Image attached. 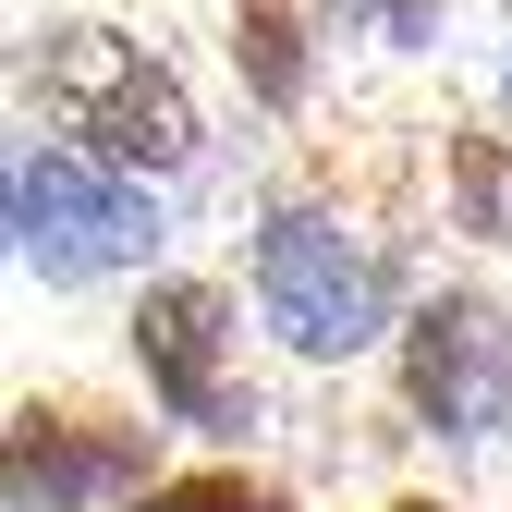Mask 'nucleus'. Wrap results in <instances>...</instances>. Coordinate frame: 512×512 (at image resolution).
Wrapping results in <instances>:
<instances>
[{
    "label": "nucleus",
    "instance_id": "obj_1",
    "mask_svg": "<svg viewBox=\"0 0 512 512\" xmlns=\"http://www.w3.org/2000/svg\"><path fill=\"white\" fill-rule=\"evenodd\" d=\"M25 86L37 110L74 135L86 159L110 171H183L208 135H196V98L171 86V61L147 37H122V25H49L37 61H25Z\"/></svg>",
    "mask_w": 512,
    "mask_h": 512
},
{
    "label": "nucleus",
    "instance_id": "obj_2",
    "mask_svg": "<svg viewBox=\"0 0 512 512\" xmlns=\"http://www.w3.org/2000/svg\"><path fill=\"white\" fill-rule=\"evenodd\" d=\"M256 317L293 354L342 366V354H366L391 330V256L354 220H330V208H269L256 220Z\"/></svg>",
    "mask_w": 512,
    "mask_h": 512
},
{
    "label": "nucleus",
    "instance_id": "obj_3",
    "mask_svg": "<svg viewBox=\"0 0 512 512\" xmlns=\"http://www.w3.org/2000/svg\"><path fill=\"white\" fill-rule=\"evenodd\" d=\"M13 256H25V281L86 293V281L159 256V208L135 171H110L86 147H25L13 159Z\"/></svg>",
    "mask_w": 512,
    "mask_h": 512
},
{
    "label": "nucleus",
    "instance_id": "obj_4",
    "mask_svg": "<svg viewBox=\"0 0 512 512\" xmlns=\"http://www.w3.org/2000/svg\"><path fill=\"white\" fill-rule=\"evenodd\" d=\"M135 378H147V403L171 427H196V439H256V391L232 378V293L220 281H147L135 293Z\"/></svg>",
    "mask_w": 512,
    "mask_h": 512
},
{
    "label": "nucleus",
    "instance_id": "obj_5",
    "mask_svg": "<svg viewBox=\"0 0 512 512\" xmlns=\"http://www.w3.org/2000/svg\"><path fill=\"white\" fill-rule=\"evenodd\" d=\"M403 403L427 439H500L512 427V305L500 293H427L403 317Z\"/></svg>",
    "mask_w": 512,
    "mask_h": 512
},
{
    "label": "nucleus",
    "instance_id": "obj_6",
    "mask_svg": "<svg viewBox=\"0 0 512 512\" xmlns=\"http://www.w3.org/2000/svg\"><path fill=\"white\" fill-rule=\"evenodd\" d=\"M13 512H98V500H147V427L86 415V403H13V452H0Z\"/></svg>",
    "mask_w": 512,
    "mask_h": 512
},
{
    "label": "nucleus",
    "instance_id": "obj_7",
    "mask_svg": "<svg viewBox=\"0 0 512 512\" xmlns=\"http://www.w3.org/2000/svg\"><path fill=\"white\" fill-rule=\"evenodd\" d=\"M232 61H244V86L269 98V110H305V86H317L293 0H232Z\"/></svg>",
    "mask_w": 512,
    "mask_h": 512
},
{
    "label": "nucleus",
    "instance_id": "obj_8",
    "mask_svg": "<svg viewBox=\"0 0 512 512\" xmlns=\"http://www.w3.org/2000/svg\"><path fill=\"white\" fill-rule=\"evenodd\" d=\"M452 208L476 244H512V135H464L452 147Z\"/></svg>",
    "mask_w": 512,
    "mask_h": 512
},
{
    "label": "nucleus",
    "instance_id": "obj_9",
    "mask_svg": "<svg viewBox=\"0 0 512 512\" xmlns=\"http://www.w3.org/2000/svg\"><path fill=\"white\" fill-rule=\"evenodd\" d=\"M135 512H293L269 476H244V464H196V476H159Z\"/></svg>",
    "mask_w": 512,
    "mask_h": 512
},
{
    "label": "nucleus",
    "instance_id": "obj_10",
    "mask_svg": "<svg viewBox=\"0 0 512 512\" xmlns=\"http://www.w3.org/2000/svg\"><path fill=\"white\" fill-rule=\"evenodd\" d=\"M342 13H354V25H378V37H391V49H415V37H427V13H439V0H342Z\"/></svg>",
    "mask_w": 512,
    "mask_h": 512
},
{
    "label": "nucleus",
    "instance_id": "obj_11",
    "mask_svg": "<svg viewBox=\"0 0 512 512\" xmlns=\"http://www.w3.org/2000/svg\"><path fill=\"white\" fill-rule=\"evenodd\" d=\"M391 512H452V500H391Z\"/></svg>",
    "mask_w": 512,
    "mask_h": 512
}]
</instances>
